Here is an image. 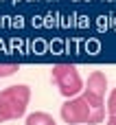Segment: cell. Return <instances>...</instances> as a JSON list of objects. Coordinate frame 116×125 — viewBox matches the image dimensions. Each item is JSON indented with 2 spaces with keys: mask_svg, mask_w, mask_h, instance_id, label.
Listing matches in <instances>:
<instances>
[{
  "mask_svg": "<svg viewBox=\"0 0 116 125\" xmlns=\"http://www.w3.org/2000/svg\"><path fill=\"white\" fill-rule=\"evenodd\" d=\"M61 119L68 125H94L105 121V108H92L81 94L66 99L61 105Z\"/></svg>",
  "mask_w": 116,
  "mask_h": 125,
  "instance_id": "obj_1",
  "label": "cell"
},
{
  "mask_svg": "<svg viewBox=\"0 0 116 125\" xmlns=\"http://www.w3.org/2000/svg\"><path fill=\"white\" fill-rule=\"evenodd\" d=\"M29 99H31V88L24 83L9 86V88L0 90V123L24 116Z\"/></svg>",
  "mask_w": 116,
  "mask_h": 125,
  "instance_id": "obj_2",
  "label": "cell"
},
{
  "mask_svg": "<svg viewBox=\"0 0 116 125\" xmlns=\"http://www.w3.org/2000/svg\"><path fill=\"white\" fill-rule=\"evenodd\" d=\"M50 79H53V83L59 88V92L66 99L79 97L83 92V81H81V77H79V73H77V68L72 64H57V66H53Z\"/></svg>",
  "mask_w": 116,
  "mask_h": 125,
  "instance_id": "obj_3",
  "label": "cell"
},
{
  "mask_svg": "<svg viewBox=\"0 0 116 125\" xmlns=\"http://www.w3.org/2000/svg\"><path fill=\"white\" fill-rule=\"evenodd\" d=\"M105 90H107V77H105V73L94 70L88 77V86H86L83 92H88V94H92L97 99H105Z\"/></svg>",
  "mask_w": 116,
  "mask_h": 125,
  "instance_id": "obj_4",
  "label": "cell"
},
{
  "mask_svg": "<svg viewBox=\"0 0 116 125\" xmlns=\"http://www.w3.org/2000/svg\"><path fill=\"white\" fill-rule=\"evenodd\" d=\"M26 125H55V119L46 112H33L26 116Z\"/></svg>",
  "mask_w": 116,
  "mask_h": 125,
  "instance_id": "obj_5",
  "label": "cell"
},
{
  "mask_svg": "<svg viewBox=\"0 0 116 125\" xmlns=\"http://www.w3.org/2000/svg\"><path fill=\"white\" fill-rule=\"evenodd\" d=\"M20 70V66L18 64H0V79H4V77H11L13 73H18Z\"/></svg>",
  "mask_w": 116,
  "mask_h": 125,
  "instance_id": "obj_6",
  "label": "cell"
},
{
  "mask_svg": "<svg viewBox=\"0 0 116 125\" xmlns=\"http://www.w3.org/2000/svg\"><path fill=\"white\" fill-rule=\"evenodd\" d=\"M105 112L110 114V116H116V88L110 92V97H107V105H105Z\"/></svg>",
  "mask_w": 116,
  "mask_h": 125,
  "instance_id": "obj_7",
  "label": "cell"
},
{
  "mask_svg": "<svg viewBox=\"0 0 116 125\" xmlns=\"http://www.w3.org/2000/svg\"><path fill=\"white\" fill-rule=\"evenodd\" d=\"M107 125H116V116H110L107 119Z\"/></svg>",
  "mask_w": 116,
  "mask_h": 125,
  "instance_id": "obj_8",
  "label": "cell"
}]
</instances>
